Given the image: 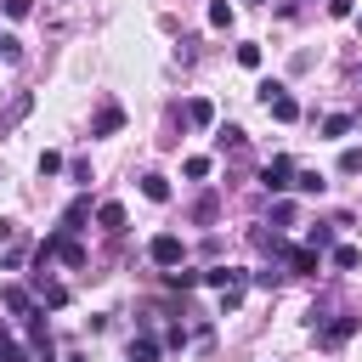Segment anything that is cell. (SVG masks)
Masks as SVG:
<instances>
[{
	"label": "cell",
	"instance_id": "7c38bea8",
	"mask_svg": "<svg viewBox=\"0 0 362 362\" xmlns=\"http://www.w3.org/2000/svg\"><path fill=\"white\" fill-rule=\"evenodd\" d=\"M141 192H147L153 204H170V181H164L158 170H147V175H141Z\"/></svg>",
	"mask_w": 362,
	"mask_h": 362
},
{
	"label": "cell",
	"instance_id": "83f0119b",
	"mask_svg": "<svg viewBox=\"0 0 362 362\" xmlns=\"http://www.w3.org/2000/svg\"><path fill=\"white\" fill-rule=\"evenodd\" d=\"M238 62L243 68H260V45H238Z\"/></svg>",
	"mask_w": 362,
	"mask_h": 362
},
{
	"label": "cell",
	"instance_id": "9a60e30c",
	"mask_svg": "<svg viewBox=\"0 0 362 362\" xmlns=\"http://www.w3.org/2000/svg\"><path fill=\"white\" fill-rule=\"evenodd\" d=\"M153 356H158V339L153 334H136L130 339V362H153Z\"/></svg>",
	"mask_w": 362,
	"mask_h": 362
},
{
	"label": "cell",
	"instance_id": "e0dca14e",
	"mask_svg": "<svg viewBox=\"0 0 362 362\" xmlns=\"http://www.w3.org/2000/svg\"><path fill=\"white\" fill-rule=\"evenodd\" d=\"M322 170H294V192H322Z\"/></svg>",
	"mask_w": 362,
	"mask_h": 362
},
{
	"label": "cell",
	"instance_id": "7402d4cb",
	"mask_svg": "<svg viewBox=\"0 0 362 362\" xmlns=\"http://www.w3.org/2000/svg\"><path fill=\"white\" fill-rule=\"evenodd\" d=\"M181 175H187V181H204V175H209V158H204V153H192V158L181 164Z\"/></svg>",
	"mask_w": 362,
	"mask_h": 362
},
{
	"label": "cell",
	"instance_id": "4316f807",
	"mask_svg": "<svg viewBox=\"0 0 362 362\" xmlns=\"http://www.w3.org/2000/svg\"><path fill=\"white\" fill-rule=\"evenodd\" d=\"M339 170L356 175V170H362V147H345V153H339Z\"/></svg>",
	"mask_w": 362,
	"mask_h": 362
},
{
	"label": "cell",
	"instance_id": "4fadbf2b",
	"mask_svg": "<svg viewBox=\"0 0 362 362\" xmlns=\"http://www.w3.org/2000/svg\"><path fill=\"white\" fill-rule=\"evenodd\" d=\"M90 215V198H74L68 209H62V232H79V221Z\"/></svg>",
	"mask_w": 362,
	"mask_h": 362
},
{
	"label": "cell",
	"instance_id": "ffe728a7",
	"mask_svg": "<svg viewBox=\"0 0 362 362\" xmlns=\"http://www.w3.org/2000/svg\"><path fill=\"white\" fill-rule=\"evenodd\" d=\"M40 305H51V311H57V305H68V288H62V283H45V277H40Z\"/></svg>",
	"mask_w": 362,
	"mask_h": 362
},
{
	"label": "cell",
	"instance_id": "30bf717a",
	"mask_svg": "<svg viewBox=\"0 0 362 362\" xmlns=\"http://www.w3.org/2000/svg\"><path fill=\"white\" fill-rule=\"evenodd\" d=\"M328 260H334V272H356V266H362V249H356V243H334Z\"/></svg>",
	"mask_w": 362,
	"mask_h": 362
},
{
	"label": "cell",
	"instance_id": "52a82bcc",
	"mask_svg": "<svg viewBox=\"0 0 362 362\" xmlns=\"http://www.w3.org/2000/svg\"><path fill=\"white\" fill-rule=\"evenodd\" d=\"M28 107H34V90H17L6 107H0V130H11V124H23L28 119Z\"/></svg>",
	"mask_w": 362,
	"mask_h": 362
},
{
	"label": "cell",
	"instance_id": "3957f363",
	"mask_svg": "<svg viewBox=\"0 0 362 362\" xmlns=\"http://www.w3.org/2000/svg\"><path fill=\"white\" fill-rule=\"evenodd\" d=\"M147 255H153V266H181V255H187V243H181L175 232H158V238L147 243Z\"/></svg>",
	"mask_w": 362,
	"mask_h": 362
},
{
	"label": "cell",
	"instance_id": "ba28073f",
	"mask_svg": "<svg viewBox=\"0 0 362 362\" xmlns=\"http://www.w3.org/2000/svg\"><path fill=\"white\" fill-rule=\"evenodd\" d=\"M181 119H187L192 130H209V124H215V102H204V96H192V102L181 107Z\"/></svg>",
	"mask_w": 362,
	"mask_h": 362
},
{
	"label": "cell",
	"instance_id": "f546056e",
	"mask_svg": "<svg viewBox=\"0 0 362 362\" xmlns=\"http://www.w3.org/2000/svg\"><path fill=\"white\" fill-rule=\"evenodd\" d=\"M34 11V0H6V17H28Z\"/></svg>",
	"mask_w": 362,
	"mask_h": 362
},
{
	"label": "cell",
	"instance_id": "d4e9b609",
	"mask_svg": "<svg viewBox=\"0 0 362 362\" xmlns=\"http://www.w3.org/2000/svg\"><path fill=\"white\" fill-rule=\"evenodd\" d=\"M209 28H232V6H226V0L209 6Z\"/></svg>",
	"mask_w": 362,
	"mask_h": 362
},
{
	"label": "cell",
	"instance_id": "277c9868",
	"mask_svg": "<svg viewBox=\"0 0 362 362\" xmlns=\"http://www.w3.org/2000/svg\"><path fill=\"white\" fill-rule=\"evenodd\" d=\"M204 283L226 294V288H249V272H243V266H209V272H204Z\"/></svg>",
	"mask_w": 362,
	"mask_h": 362
},
{
	"label": "cell",
	"instance_id": "603a6c76",
	"mask_svg": "<svg viewBox=\"0 0 362 362\" xmlns=\"http://www.w3.org/2000/svg\"><path fill=\"white\" fill-rule=\"evenodd\" d=\"M204 283V272H181V266H170V288H198Z\"/></svg>",
	"mask_w": 362,
	"mask_h": 362
},
{
	"label": "cell",
	"instance_id": "5b68a950",
	"mask_svg": "<svg viewBox=\"0 0 362 362\" xmlns=\"http://www.w3.org/2000/svg\"><path fill=\"white\" fill-rule=\"evenodd\" d=\"M356 328H362V317H351V311H345V317H328L317 339H322V345H345V339H351Z\"/></svg>",
	"mask_w": 362,
	"mask_h": 362
},
{
	"label": "cell",
	"instance_id": "2e32d148",
	"mask_svg": "<svg viewBox=\"0 0 362 362\" xmlns=\"http://www.w3.org/2000/svg\"><path fill=\"white\" fill-rule=\"evenodd\" d=\"M0 362H28V351L11 339V328H6V322H0Z\"/></svg>",
	"mask_w": 362,
	"mask_h": 362
},
{
	"label": "cell",
	"instance_id": "6da1fadb",
	"mask_svg": "<svg viewBox=\"0 0 362 362\" xmlns=\"http://www.w3.org/2000/svg\"><path fill=\"white\" fill-rule=\"evenodd\" d=\"M260 102H266V113H272L277 124H294V119H300V102H294V96H288V85H277V79H266V85H260Z\"/></svg>",
	"mask_w": 362,
	"mask_h": 362
},
{
	"label": "cell",
	"instance_id": "cb8c5ba5",
	"mask_svg": "<svg viewBox=\"0 0 362 362\" xmlns=\"http://www.w3.org/2000/svg\"><path fill=\"white\" fill-rule=\"evenodd\" d=\"M0 62H23V40L17 34H0Z\"/></svg>",
	"mask_w": 362,
	"mask_h": 362
},
{
	"label": "cell",
	"instance_id": "44dd1931",
	"mask_svg": "<svg viewBox=\"0 0 362 362\" xmlns=\"http://www.w3.org/2000/svg\"><path fill=\"white\" fill-rule=\"evenodd\" d=\"M215 147H221V153H226V147L238 153V147H243V130H238V124H221V130H215Z\"/></svg>",
	"mask_w": 362,
	"mask_h": 362
},
{
	"label": "cell",
	"instance_id": "9c48e42d",
	"mask_svg": "<svg viewBox=\"0 0 362 362\" xmlns=\"http://www.w3.org/2000/svg\"><path fill=\"white\" fill-rule=\"evenodd\" d=\"M283 260H288V272H317V266H322V255H317V249H305V243L283 249Z\"/></svg>",
	"mask_w": 362,
	"mask_h": 362
},
{
	"label": "cell",
	"instance_id": "484cf974",
	"mask_svg": "<svg viewBox=\"0 0 362 362\" xmlns=\"http://www.w3.org/2000/svg\"><path fill=\"white\" fill-rule=\"evenodd\" d=\"M345 130H351V119H345V113H334V119H322V136H328V141H339Z\"/></svg>",
	"mask_w": 362,
	"mask_h": 362
},
{
	"label": "cell",
	"instance_id": "ac0fdd59",
	"mask_svg": "<svg viewBox=\"0 0 362 362\" xmlns=\"http://www.w3.org/2000/svg\"><path fill=\"white\" fill-rule=\"evenodd\" d=\"M215 215H221V204H215V192H204V198L192 204V221H198V226H209Z\"/></svg>",
	"mask_w": 362,
	"mask_h": 362
},
{
	"label": "cell",
	"instance_id": "8fae6325",
	"mask_svg": "<svg viewBox=\"0 0 362 362\" xmlns=\"http://www.w3.org/2000/svg\"><path fill=\"white\" fill-rule=\"evenodd\" d=\"M6 311H17V317H34V300H28V288H17V283H6Z\"/></svg>",
	"mask_w": 362,
	"mask_h": 362
},
{
	"label": "cell",
	"instance_id": "5bb4252c",
	"mask_svg": "<svg viewBox=\"0 0 362 362\" xmlns=\"http://www.w3.org/2000/svg\"><path fill=\"white\" fill-rule=\"evenodd\" d=\"M96 221L107 232H124V204H96Z\"/></svg>",
	"mask_w": 362,
	"mask_h": 362
},
{
	"label": "cell",
	"instance_id": "f1b7e54d",
	"mask_svg": "<svg viewBox=\"0 0 362 362\" xmlns=\"http://www.w3.org/2000/svg\"><path fill=\"white\" fill-rule=\"evenodd\" d=\"M62 170V153H40V175H57Z\"/></svg>",
	"mask_w": 362,
	"mask_h": 362
},
{
	"label": "cell",
	"instance_id": "d6986e66",
	"mask_svg": "<svg viewBox=\"0 0 362 362\" xmlns=\"http://www.w3.org/2000/svg\"><path fill=\"white\" fill-rule=\"evenodd\" d=\"M305 249H317V255L334 249V221H328V226H311V232H305Z\"/></svg>",
	"mask_w": 362,
	"mask_h": 362
},
{
	"label": "cell",
	"instance_id": "7a4b0ae2",
	"mask_svg": "<svg viewBox=\"0 0 362 362\" xmlns=\"http://www.w3.org/2000/svg\"><path fill=\"white\" fill-rule=\"evenodd\" d=\"M260 187H266V192H288V187H294V158L277 153V158L260 170Z\"/></svg>",
	"mask_w": 362,
	"mask_h": 362
},
{
	"label": "cell",
	"instance_id": "8992f818",
	"mask_svg": "<svg viewBox=\"0 0 362 362\" xmlns=\"http://www.w3.org/2000/svg\"><path fill=\"white\" fill-rule=\"evenodd\" d=\"M119 124H124V107H119V102H102L96 119H90V136H113Z\"/></svg>",
	"mask_w": 362,
	"mask_h": 362
}]
</instances>
